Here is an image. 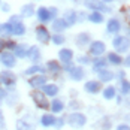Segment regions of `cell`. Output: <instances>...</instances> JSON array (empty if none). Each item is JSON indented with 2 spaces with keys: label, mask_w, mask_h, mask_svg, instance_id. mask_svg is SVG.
Wrapping results in <instances>:
<instances>
[{
  "label": "cell",
  "mask_w": 130,
  "mask_h": 130,
  "mask_svg": "<svg viewBox=\"0 0 130 130\" xmlns=\"http://www.w3.org/2000/svg\"><path fill=\"white\" fill-rule=\"evenodd\" d=\"M27 55H28V58H30L31 61H38V60H39V55H40L38 46H31V48L27 51Z\"/></svg>",
  "instance_id": "cell-21"
},
{
  "label": "cell",
  "mask_w": 130,
  "mask_h": 130,
  "mask_svg": "<svg viewBox=\"0 0 130 130\" xmlns=\"http://www.w3.org/2000/svg\"><path fill=\"white\" fill-rule=\"evenodd\" d=\"M63 20H64V23L67 26H73L76 23V13L73 12V11H67L64 13V18Z\"/></svg>",
  "instance_id": "cell-17"
},
{
  "label": "cell",
  "mask_w": 130,
  "mask_h": 130,
  "mask_svg": "<svg viewBox=\"0 0 130 130\" xmlns=\"http://www.w3.org/2000/svg\"><path fill=\"white\" fill-rule=\"evenodd\" d=\"M120 27H121V24H120V21L115 20V18L108 21V31L109 33H117L118 30H120Z\"/></svg>",
  "instance_id": "cell-20"
},
{
  "label": "cell",
  "mask_w": 130,
  "mask_h": 130,
  "mask_svg": "<svg viewBox=\"0 0 130 130\" xmlns=\"http://www.w3.org/2000/svg\"><path fill=\"white\" fill-rule=\"evenodd\" d=\"M81 106H82L81 102H76V100H75V102H70V108H72V109H79Z\"/></svg>",
  "instance_id": "cell-36"
},
{
  "label": "cell",
  "mask_w": 130,
  "mask_h": 130,
  "mask_svg": "<svg viewBox=\"0 0 130 130\" xmlns=\"http://www.w3.org/2000/svg\"><path fill=\"white\" fill-rule=\"evenodd\" d=\"M5 48H6V46H5V40H3L2 38H0V51H3Z\"/></svg>",
  "instance_id": "cell-40"
},
{
  "label": "cell",
  "mask_w": 130,
  "mask_h": 130,
  "mask_svg": "<svg viewBox=\"0 0 130 130\" xmlns=\"http://www.w3.org/2000/svg\"><path fill=\"white\" fill-rule=\"evenodd\" d=\"M96 73L99 75V79L102 82H109L111 79L114 78V73L111 70H106V69H99V70H96Z\"/></svg>",
  "instance_id": "cell-12"
},
{
  "label": "cell",
  "mask_w": 130,
  "mask_h": 130,
  "mask_svg": "<svg viewBox=\"0 0 130 130\" xmlns=\"http://www.w3.org/2000/svg\"><path fill=\"white\" fill-rule=\"evenodd\" d=\"M9 24H11V35L21 36V35L26 33V27L20 21V17H12L11 21H9Z\"/></svg>",
  "instance_id": "cell-2"
},
{
  "label": "cell",
  "mask_w": 130,
  "mask_h": 130,
  "mask_svg": "<svg viewBox=\"0 0 130 130\" xmlns=\"http://www.w3.org/2000/svg\"><path fill=\"white\" fill-rule=\"evenodd\" d=\"M30 96H31L33 102L36 103V106L39 109H50V100L46 99V96L43 93H40V91H31Z\"/></svg>",
  "instance_id": "cell-1"
},
{
  "label": "cell",
  "mask_w": 130,
  "mask_h": 130,
  "mask_svg": "<svg viewBox=\"0 0 130 130\" xmlns=\"http://www.w3.org/2000/svg\"><path fill=\"white\" fill-rule=\"evenodd\" d=\"M40 72H43V69L40 67V66H31V67H28L26 72V75H33V73H40Z\"/></svg>",
  "instance_id": "cell-31"
},
{
  "label": "cell",
  "mask_w": 130,
  "mask_h": 130,
  "mask_svg": "<svg viewBox=\"0 0 130 130\" xmlns=\"http://www.w3.org/2000/svg\"><path fill=\"white\" fill-rule=\"evenodd\" d=\"M17 130H35V124L30 123L27 118H21L17 121Z\"/></svg>",
  "instance_id": "cell-11"
},
{
  "label": "cell",
  "mask_w": 130,
  "mask_h": 130,
  "mask_svg": "<svg viewBox=\"0 0 130 130\" xmlns=\"http://www.w3.org/2000/svg\"><path fill=\"white\" fill-rule=\"evenodd\" d=\"M78 45H84V43H88L90 42V35L88 33H82V35H79L78 36Z\"/></svg>",
  "instance_id": "cell-30"
},
{
  "label": "cell",
  "mask_w": 130,
  "mask_h": 130,
  "mask_svg": "<svg viewBox=\"0 0 130 130\" xmlns=\"http://www.w3.org/2000/svg\"><path fill=\"white\" fill-rule=\"evenodd\" d=\"M88 20H90L91 23H94V24H99V23L103 21V15H102L100 12H93V13H90Z\"/></svg>",
  "instance_id": "cell-26"
},
{
  "label": "cell",
  "mask_w": 130,
  "mask_h": 130,
  "mask_svg": "<svg viewBox=\"0 0 130 130\" xmlns=\"http://www.w3.org/2000/svg\"><path fill=\"white\" fill-rule=\"evenodd\" d=\"M117 130H130V127L126 126V124H120V126L117 127Z\"/></svg>",
  "instance_id": "cell-38"
},
{
  "label": "cell",
  "mask_w": 130,
  "mask_h": 130,
  "mask_svg": "<svg viewBox=\"0 0 130 130\" xmlns=\"http://www.w3.org/2000/svg\"><path fill=\"white\" fill-rule=\"evenodd\" d=\"M33 12H35V6H33L31 3H28V5H26V6L21 8V15H23V17H31Z\"/></svg>",
  "instance_id": "cell-23"
},
{
  "label": "cell",
  "mask_w": 130,
  "mask_h": 130,
  "mask_svg": "<svg viewBox=\"0 0 130 130\" xmlns=\"http://www.w3.org/2000/svg\"><path fill=\"white\" fill-rule=\"evenodd\" d=\"M0 61L2 64H5L6 67H13L17 64V60H15V55L12 52H2L0 55Z\"/></svg>",
  "instance_id": "cell-7"
},
{
  "label": "cell",
  "mask_w": 130,
  "mask_h": 130,
  "mask_svg": "<svg viewBox=\"0 0 130 130\" xmlns=\"http://www.w3.org/2000/svg\"><path fill=\"white\" fill-rule=\"evenodd\" d=\"M90 52L93 54V55H96V57L102 55V54L105 52V43L100 42V40H94V42L90 45Z\"/></svg>",
  "instance_id": "cell-9"
},
{
  "label": "cell",
  "mask_w": 130,
  "mask_h": 130,
  "mask_svg": "<svg viewBox=\"0 0 130 130\" xmlns=\"http://www.w3.org/2000/svg\"><path fill=\"white\" fill-rule=\"evenodd\" d=\"M124 64L127 66V67H130V55L127 57V58H126V61H124Z\"/></svg>",
  "instance_id": "cell-42"
},
{
  "label": "cell",
  "mask_w": 130,
  "mask_h": 130,
  "mask_svg": "<svg viewBox=\"0 0 130 130\" xmlns=\"http://www.w3.org/2000/svg\"><path fill=\"white\" fill-rule=\"evenodd\" d=\"M58 93V87L54 84H45L43 85V94L45 96H57Z\"/></svg>",
  "instance_id": "cell-15"
},
{
  "label": "cell",
  "mask_w": 130,
  "mask_h": 130,
  "mask_svg": "<svg viewBox=\"0 0 130 130\" xmlns=\"http://www.w3.org/2000/svg\"><path fill=\"white\" fill-rule=\"evenodd\" d=\"M102 2H114V0H102Z\"/></svg>",
  "instance_id": "cell-44"
},
{
  "label": "cell",
  "mask_w": 130,
  "mask_h": 130,
  "mask_svg": "<svg viewBox=\"0 0 130 130\" xmlns=\"http://www.w3.org/2000/svg\"><path fill=\"white\" fill-rule=\"evenodd\" d=\"M48 12H50V20H52V18L57 15V9H55V8H50Z\"/></svg>",
  "instance_id": "cell-37"
},
{
  "label": "cell",
  "mask_w": 130,
  "mask_h": 130,
  "mask_svg": "<svg viewBox=\"0 0 130 130\" xmlns=\"http://www.w3.org/2000/svg\"><path fill=\"white\" fill-rule=\"evenodd\" d=\"M114 48L118 52H126L130 48V40L124 36H118L114 39Z\"/></svg>",
  "instance_id": "cell-5"
},
{
  "label": "cell",
  "mask_w": 130,
  "mask_h": 130,
  "mask_svg": "<svg viewBox=\"0 0 130 130\" xmlns=\"http://www.w3.org/2000/svg\"><path fill=\"white\" fill-rule=\"evenodd\" d=\"M6 96V91H3V90H0V103H2V100H3V97Z\"/></svg>",
  "instance_id": "cell-41"
},
{
  "label": "cell",
  "mask_w": 130,
  "mask_h": 130,
  "mask_svg": "<svg viewBox=\"0 0 130 130\" xmlns=\"http://www.w3.org/2000/svg\"><path fill=\"white\" fill-rule=\"evenodd\" d=\"M67 121H69V124H70L72 127L79 129V127L85 126V123H87V117H85L84 114H81V112H75V114H72V115L69 117Z\"/></svg>",
  "instance_id": "cell-4"
},
{
  "label": "cell",
  "mask_w": 130,
  "mask_h": 130,
  "mask_svg": "<svg viewBox=\"0 0 130 130\" xmlns=\"http://www.w3.org/2000/svg\"><path fill=\"white\" fill-rule=\"evenodd\" d=\"M5 129H6V121H5V115L0 111V130H5Z\"/></svg>",
  "instance_id": "cell-35"
},
{
  "label": "cell",
  "mask_w": 130,
  "mask_h": 130,
  "mask_svg": "<svg viewBox=\"0 0 130 130\" xmlns=\"http://www.w3.org/2000/svg\"><path fill=\"white\" fill-rule=\"evenodd\" d=\"M0 82L5 84V85H8V87H11V85H13V84L17 82V76L13 75V72L3 70V72L0 73Z\"/></svg>",
  "instance_id": "cell-6"
},
{
  "label": "cell",
  "mask_w": 130,
  "mask_h": 130,
  "mask_svg": "<svg viewBox=\"0 0 130 130\" xmlns=\"http://www.w3.org/2000/svg\"><path fill=\"white\" fill-rule=\"evenodd\" d=\"M79 61L87 64V63H90V58H88V57H81V58H79Z\"/></svg>",
  "instance_id": "cell-39"
},
{
  "label": "cell",
  "mask_w": 130,
  "mask_h": 130,
  "mask_svg": "<svg viewBox=\"0 0 130 130\" xmlns=\"http://www.w3.org/2000/svg\"><path fill=\"white\" fill-rule=\"evenodd\" d=\"M64 108H63V102L58 100V99H54L51 103V111L52 112H61Z\"/></svg>",
  "instance_id": "cell-24"
},
{
  "label": "cell",
  "mask_w": 130,
  "mask_h": 130,
  "mask_svg": "<svg viewBox=\"0 0 130 130\" xmlns=\"http://www.w3.org/2000/svg\"><path fill=\"white\" fill-rule=\"evenodd\" d=\"M3 11L8 12V11H9V5H3Z\"/></svg>",
  "instance_id": "cell-43"
},
{
  "label": "cell",
  "mask_w": 130,
  "mask_h": 130,
  "mask_svg": "<svg viewBox=\"0 0 130 130\" xmlns=\"http://www.w3.org/2000/svg\"><path fill=\"white\" fill-rule=\"evenodd\" d=\"M36 38H38V40L42 42V43H48L51 36H50V31H48L45 27L39 26L38 28H36Z\"/></svg>",
  "instance_id": "cell-8"
},
{
  "label": "cell",
  "mask_w": 130,
  "mask_h": 130,
  "mask_svg": "<svg viewBox=\"0 0 130 130\" xmlns=\"http://www.w3.org/2000/svg\"><path fill=\"white\" fill-rule=\"evenodd\" d=\"M0 30H2V24H0Z\"/></svg>",
  "instance_id": "cell-45"
},
{
  "label": "cell",
  "mask_w": 130,
  "mask_h": 130,
  "mask_svg": "<svg viewBox=\"0 0 130 130\" xmlns=\"http://www.w3.org/2000/svg\"><path fill=\"white\" fill-rule=\"evenodd\" d=\"M55 120L57 118L51 115V114H45L42 120H40V123H42V126H45V127H50V126H54V123H55Z\"/></svg>",
  "instance_id": "cell-19"
},
{
  "label": "cell",
  "mask_w": 130,
  "mask_h": 130,
  "mask_svg": "<svg viewBox=\"0 0 130 130\" xmlns=\"http://www.w3.org/2000/svg\"><path fill=\"white\" fill-rule=\"evenodd\" d=\"M13 50H15V55H17V57L24 58V57L27 55V46L26 45H17Z\"/></svg>",
  "instance_id": "cell-25"
},
{
  "label": "cell",
  "mask_w": 130,
  "mask_h": 130,
  "mask_svg": "<svg viewBox=\"0 0 130 130\" xmlns=\"http://www.w3.org/2000/svg\"><path fill=\"white\" fill-rule=\"evenodd\" d=\"M103 97L106 100H111V99H114L115 97V88L111 85V87H108V88H105L103 91Z\"/></svg>",
  "instance_id": "cell-29"
},
{
  "label": "cell",
  "mask_w": 130,
  "mask_h": 130,
  "mask_svg": "<svg viewBox=\"0 0 130 130\" xmlns=\"http://www.w3.org/2000/svg\"><path fill=\"white\" fill-rule=\"evenodd\" d=\"M67 24L64 23V20H54V24H52V28L55 31H63L64 28H67Z\"/></svg>",
  "instance_id": "cell-22"
},
{
  "label": "cell",
  "mask_w": 130,
  "mask_h": 130,
  "mask_svg": "<svg viewBox=\"0 0 130 130\" xmlns=\"http://www.w3.org/2000/svg\"><path fill=\"white\" fill-rule=\"evenodd\" d=\"M38 18H39L42 23H46L50 21V12H48V8H39L38 9Z\"/></svg>",
  "instance_id": "cell-18"
},
{
  "label": "cell",
  "mask_w": 130,
  "mask_h": 130,
  "mask_svg": "<svg viewBox=\"0 0 130 130\" xmlns=\"http://www.w3.org/2000/svg\"><path fill=\"white\" fill-rule=\"evenodd\" d=\"M121 93L129 94L130 93V82L129 81H121Z\"/></svg>",
  "instance_id": "cell-33"
},
{
  "label": "cell",
  "mask_w": 130,
  "mask_h": 130,
  "mask_svg": "<svg viewBox=\"0 0 130 130\" xmlns=\"http://www.w3.org/2000/svg\"><path fill=\"white\" fill-rule=\"evenodd\" d=\"M100 82H97V81H88V82H85V85H84V88L85 91H88L91 94H94V93H97V91L100 90Z\"/></svg>",
  "instance_id": "cell-13"
},
{
  "label": "cell",
  "mask_w": 130,
  "mask_h": 130,
  "mask_svg": "<svg viewBox=\"0 0 130 130\" xmlns=\"http://www.w3.org/2000/svg\"><path fill=\"white\" fill-rule=\"evenodd\" d=\"M58 57H60V60H61L63 63H69V61L72 60V57H73V52H72V50L64 48V50H61V51L58 52Z\"/></svg>",
  "instance_id": "cell-14"
},
{
  "label": "cell",
  "mask_w": 130,
  "mask_h": 130,
  "mask_svg": "<svg viewBox=\"0 0 130 130\" xmlns=\"http://www.w3.org/2000/svg\"><path fill=\"white\" fill-rule=\"evenodd\" d=\"M70 78L73 81H81L84 78V69L82 67H73L70 70Z\"/></svg>",
  "instance_id": "cell-16"
},
{
  "label": "cell",
  "mask_w": 130,
  "mask_h": 130,
  "mask_svg": "<svg viewBox=\"0 0 130 130\" xmlns=\"http://www.w3.org/2000/svg\"><path fill=\"white\" fill-rule=\"evenodd\" d=\"M84 5L87 8L93 9V11H96V12H111V9L105 5L102 0H85Z\"/></svg>",
  "instance_id": "cell-3"
},
{
  "label": "cell",
  "mask_w": 130,
  "mask_h": 130,
  "mask_svg": "<svg viewBox=\"0 0 130 130\" xmlns=\"http://www.w3.org/2000/svg\"><path fill=\"white\" fill-rule=\"evenodd\" d=\"M46 66H48V70H50V72H54V73L61 70V66L58 64V61H55V60L48 61V64H46Z\"/></svg>",
  "instance_id": "cell-28"
},
{
  "label": "cell",
  "mask_w": 130,
  "mask_h": 130,
  "mask_svg": "<svg viewBox=\"0 0 130 130\" xmlns=\"http://www.w3.org/2000/svg\"><path fill=\"white\" fill-rule=\"evenodd\" d=\"M52 42H54L55 45H61V43H64V38H63L61 35H54V36H52Z\"/></svg>",
  "instance_id": "cell-34"
},
{
  "label": "cell",
  "mask_w": 130,
  "mask_h": 130,
  "mask_svg": "<svg viewBox=\"0 0 130 130\" xmlns=\"http://www.w3.org/2000/svg\"><path fill=\"white\" fill-rule=\"evenodd\" d=\"M106 60L103 58H96V61H94V70H99V69H103L105 66H106Z\"/></svg>",
  "instance_id": "cell-32"
},
{
  "label": "cell",
  "mask_w": 130,
  "mask_h": 130,
  "mask_svg": "<svg viewBox=\"0 0 130 130\" xmlns=\"http://www.w3.org/2000/svg\"><path fill=\"white\" fill-rule=\"evenodd\" d=\"M108 60H109V63H112V64H121V57L115 54V52H109L108 54Z\"/></svg>",
  "instance_id": "cell-27"
},
{
  "label": "cell",
  "mask_w": 130,
  "mask_h": 130,
  "mask_svg": "<svg viewBox=\"0 0 130 130\" xmlns=\"http://www.w3.org/2000/svg\"><path fill=\"white\" fill-rule=\"evenodd\" d=\"M28 84H30L31 87H43V85L46 84V76H45V75H36V76L30 78Z\"/></svg>",
  "instance_id": "cell-10"
}]
</instances>
